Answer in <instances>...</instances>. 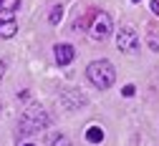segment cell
Returning <instances> with one entry per match:
<instances>
[{
    "label": "cell",
    "mask_w": 159,
    "mask_h": 146,
    "mask_svg": "<svg viewBox=\"0 0 159 146\" xmlns=\"http://www.w3.org/2000/svg\"><path fill=\"white\" fill-rule=\"evenodd\" d=\"M86 78L91 81V86L104 91V88L114 86L116 71H114V66L109 63V60H93V63H89V68H86Z\"/></svg>",
    "instance_id": "cell-1"
},
{
    "label": "cell",
    "mask_w": 159,
    "mask_h": 146,
    "mask_svg": "<svg viewBox=\"0 0 159 146\" xmlns=\"http://www.w3.org/2000/svg\"><path fill=\"white\" fill-rule=\"evenodd\" d=\"M48 123H51V118H48L46 108H41L38 103H33V106H28L23 111V116H20V131L23 134H33V131L46 129Z\"/></svg>",
    "instance_id": "cell-2"
},
{
    "label": "cell",
    "mask_w": 159,
    "mask_h": 146,
    "mask_svg": "<svg viewBox=\"0 0 159 146\" xmlns=\"http://www.w3.org/2000/svg\"><path fill=\"white\" fill-rule=\"evenodd\" d=\"M116 48L121 53H136L139 51V33L131 25H124L116 35Z\"/></svg>",
    "instance_id": "cell-3"
},
{
    "label": "cell",
    "mask_w": 159,
    "mask_h": 146,
    "mask_svg": "<svg viewBox=\"0 0 159 146\" xmlns=\"http://www.w3.org/2000/svg\"><path fill=\"white\" fill-rule=\"evenodd\" d=\"M111 30H114V23H111V15H109V13H101V15L93 18V23H91V38H93V40L109 38Z\"/></svg>",
    "instance_id": "cell-4"
},
{
    "label": "cell",
    "mask_w": 159,
    "mask_h": 146,
    "mask_svg": "<svg viewBox=\"0 0 159 146\" xmlns=\"http://www.w3.org/2000/svg\"><path fill=\"white\" fill-rule=\"evenodd\" d=\"M73 58H76L73 46H66V43H58V46H56V60H58L61 66H68Z\"/></svg>",
    "instance_id": "cell-5"
},
{
    "label": "cell",
    "mask_w": 159,
    "mask_h": 146,
    "mask_svg": "<svg viewBox=\"0 0 159 146\" xmlns=\"http://www.w3.org/2000/svg\"><path fill=\"white\" fill-rule=\"evenodd\" d=\"M61 103H63V108H78V106H84V96L78 93V91H63L61 93Z\"/></svg>",
    "instance_id": "cell-6"
},
{
    "label": "cell",
    "mask_w": 159,
    "mask_h": 146,
    "mask_svg": "<svg viewBox=\"0 0 159 146\" xmlns=\"http://www.w3.org/2000/svg\"><path fill=\"white\" fill-rule=\"evenodd\" d=\"M15 30H18V23H15V20H10V18L0 20V38H13Z\"/></svg>",
    "instance_id": "cell-7"
},
{
    "label": "cell",
    "mask_w": 159,
    "mask_h": 146,
    "mask_svg": "<svg viewBox=\"0 0 159 146\" xmlns=\"http://www.w3.org/2000/svg\"><path fill=\"white\" fill-rule=\"evenodd\" d=\"M86 141H89V144H101V141H104V129H101V126H89Z\"/></svg>",
    "instance_id": "cell-8"
},
{
    "label": "cell",
    "mask_w": 159,
    "mask_h": 146,
    "mask_svg": "<svg viewBox=\"0 0 159 146\" xmlns=\"http://www.w3.org/2000/svg\"><path fill=\"white\" fill-rule=\"evenodd\" d=\"M61 18H63V8L56 5V8L51 10V15H48V23H51V25H58V23H61Z\"/></svg>",
    "instance_id": "cell-9"
},
{
    "label": "cell",
    "mask_w": 159,
    "mask_h": 146,
    "mask_svg": "<svg viewBox=\"0 0 159 146\" xmlns=\"http://www.w3.org/2000/svg\"><path fill=\"white\" fill-rule=\"evenodd\" d=\"M51 146H68V139L66 136H53L51 139Z\"/></svg>",
    "instance_id": "cell-10"
},
{
    "label": "cell",
    "mask_w": 159,
    "mask_h": 146,
    "mask_svg": "<svg viewBox=\"0 0 159 146\" xmlns=\"http://www.w3.org/2000/svg\"><path fill=\"white\" fill-rule=\"evenodd\" d=\"M20 3H8V0H0V10H13V8H18Z\"/></svg>",
    "instance_id": "cell-11"
},
{
    "label": "cell",
    "mask_w": 159,
    "mask_h": 146,
    "mask_svg": "<svg viewBox=\"0 0 159 146\" xmlns=\"http://www.w3.org/2000/svg\"><path fill=\"white\" fill-rule=\"evenodd\" d=\"M124 96H134V86H124Z\"/></svg>",
    "instance_id": "cell-12"
},
{
    "label": "cell",
    "mask_w": 159,
    "mask_h": 146,
    "mask_svg": "<svg viewBox=\"0 0 159 146\" xmlns=\"http://www.w3.org/2000/svg\"><path fill=\"white\" fill-rule=\"evenodd\" d=\"M152 13H157V15H159V3H157V0L152 3Z\"/></svg>",
    "instance_id": "cell-13"
},
{
    "label": "cell",
    "mask_w": 159,
    "mask_h": 146,
    "mask_svg": "<svg viewBox=\"0 0 159 146\" xmlns=\"http://www.w3.org/2000/svg\"><path fill=\"white\" fill-rule=\"evenodd\" d=\"M23 146H35V144H23Z\"/></svg>",
    "instance_id": "cell-14"
},
{
    "label": "cell",
    "mask_w": 159,
    "mask_h": 146,
    "mask_svg": "<svg viewBox=\"0 0 159 146\" xmlns=\"http://www.w3.org/2000/svg\"><path fill=\"white\" fill-rule=\"evenodd\" d=\"M134 3H139V0H134Z\"/></svg>",
    "instance_id": "cell-15"
}]
</instances>
